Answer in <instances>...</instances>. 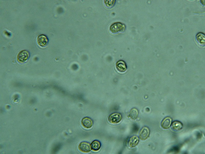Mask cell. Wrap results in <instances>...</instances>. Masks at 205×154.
Segmentation results:
<instances>
[{
	"mask_svg": "<svg viewBox=\"0 0 205 154\" xmlns=\"http://www.w3.org/2000/svg\"><path fill=\"white\" fill-rule=\"evenodd\" d=\"M115 2V0H106L105 2L106 5L108 6H112L114 4Z\"/></svg>",
	"mask_w": 205,
	"mask_h": 154,
	"instance_id": "9a60e30c",
	"label": "cell"
},
{
	"mask_svg": "<svg viewBox=\"0 0 205 154\" xmlns=\"http://www.w3.org/2000/svg\"><path fill=\"white\" fill-rule=\"evenodd\" d=\"M29 55V53L28 51L22 50L19 52L17 56V61L20 63H24L28 60Z\"/></svg>",
	"mask_w": 205,
	"mask_h": 154,
	"instance_id": "7a4b0ae2",
	"label": "cell"
},
{
	"mask_svg": "<svg viewBox=\"0 0 205 154\" xmlns=\"http://www.w3.org/2000/svg\"><path fill=\"white\" fill-rule=\"evenodd\" d=\"M90 146L92 150L94 151H97L100 149L101 144L99 141L96 140L91 143Z\"/></svg>",
	"mask_w": 205,
	"mask_h": 154,
	"instance_id": "8fae6325",
	"label": "cell"
},
{
	"mask_svg": "<svg viewBox=\"0 0 205 154\" xmlns=\"http://www.w3.org/2000/svg\"><path fill=\"white\" fill-rule=\"evenodd\" d=\"M37 41L38 45L42 47H44L47 44L48 39L45 35L41 34L38 36Z\"/></svg>",
	"mask_w": 205,
	"mask_h": 154,
	"instance_id": "8992f818",
	"label": "cell"
},
{
	"mask_svg": "<svg viewBox=\"0 0 205 154\" xmlns=\"http://www.w3.org/2000/svg\"><path fill=\"white\" fill-rule=\"evenodd\" d=\"M78 149L80 151L85 153L90 152L91 149L89 143L86 142H81L78 146Z\"/></svg>",
	"mask_w": 205,
	"mask_h": 154,
	"instance_id": "5b68a950",
	"label": "cell"
},
{
	"mask_svg": "<svg viewBox=\"0 0 205 154\" xmlns=\"http://www.w3.org/2000/svg\"><path fill=\"white\" fill-rule=\"evenodd\" d=\"M122 116L118 113H114L111 114L109 117L108 120L110 123L115 124L119 122L121 120Z\"/></svg>",
	"mask_w": 205,
	"mask_h": 154,
	"instance_id": "3957f363",
	"label": "cell"
},
{
	"mask_svg": "<svg viewBox=\"0 0 205 154\" xmlns=\"http://www.w3.org/2000/svg\"><path fill=\"white\" fill-rule=\"evenodd\" d=\"M139 141L138 137L135 136L131 137L129 140L128 145L130 147H134L136 146Z\"/></svg>",
	"mask_w": 205,
	"mask_h": 154,
	"instance_id": "30bf717a",
	"label": "cell"
},
{
	"mask_svg": "<svg viewBox=\"0 0 205 154\" xmlns=\"http://www.w3.org/2000/svg\"><path fill=\"white\" fill-rule=\"evenodd\" d=\"M197 38L198 42L201 44L205 43V36L203 34L199 33L197 36Z\"/></svg>",
	"mask_w": 205,
	"mask_h": 154,
	"instance_id": "5bb4252c",
	"label": "cell"
},
{
	"mask_svg": "<svg viewBox=\"0 0 205 154\" xmlns=\"http://www.w3.org/2000/svg\"><path fill=\"white\" fill-rule=\"evenodd\" d=\"M116 66L117 70L121 72H124L127 69L126 64L125 62L122 60L118 61L117 63Z\"/></svg>",
	"mask_w": 205,
	"mask_h": 154,
	"instance_id": "ba28073f",
	"label": "cell"
},
{
	"mask_svg": "<svg viewBox=\"0 0 205 154\" xmlns=\"http://www.w3.org/2000/svg\"><path fill=\"white\" fill-rule=\"evenodd\" d=\"M138 114V110L136 108H133L130 110L129 116L132 120H135L136 119Z\"/></svg>",
	"mask_w": 205,
	"mask_h": 154,
	"instance_id": "7c38bea8",
	"label": "cell"
},
{
	"mask_svg": "<svg viewBox=\"0 0 205 154\" xmlns=\"http://www.w3.org/2000/svg\"><path fill=\"white\" fill-rule=\"evenodd\" d=\"M125 25L120 22H117L112 24L110 27V30L112 33H116L124 31L126 29Z\"/></svg>",
	"mask_w": 205,
	"mask_h": 154,
	"instance_id": "6da1fadb",
	"label": "cell"
},
{
	"mask_svg": "<svg viewBox=\"0 0 205 154\" xmlns=\"http://www.w3.org/2000/svg\"><path fill=\"white\" fill-rule=\"evenodd\" d=\"M172 119L169 117H166L163 119L161 122V125L162 127L164 129H168L171 126V123Z\"/></svg>",
	"mask_w": 205,
	"mask_h": 154,
	"instance_id": "9c48e42d",
	"label": "cell"
},
{
	"mask_svg": "<svg viewBox=\"0 0 205 154\" xmlns=\"http://www.w3.org/2000/svg\"><path fill=\"white\" fill-rule=\"evenodd\" d=\"M93 121L88 117H85L83 118L81 121V123L84 128L88 129L91 128L93 125Z\"/></svg>",
	"mask_w": 205,
	"mask_h": 154,
	"instance_id": "52a82bcc",
	"label": "cell"
},
{
	"mask_svg": "<svg viewBox=\"0 0 205 154\" xmlns=\"http://www.w3.org/2000/svg\"><path fill=\"white\" fill-rule=\"evenodd\" d=\"M182 123L178 121H174L171 125L172 128L174 130L178 131L181 129L182 127Z\"/></svg>",
	"mask_w": 205,
	"mask_h": 154,
	"instance_id": "4fadbf2b",
	"label": "cell"
},
{
	"mask_svg": "<svg viewBox=\"0 0 205 154\" xmlns=\"http://www.w3.org/2000/svg\"><path fill=\"white\" fill-rule=\"evenodd\" d=\"M150 134L149 128L146 127H143L140 130L139 134L140 139L142 140H146L149 137Z\"/></svg>",
	"mask_w": 205,
	"mask_h": 154,
	"instance_id": "277c9868",
	"label": "cell"
}]
</instances>
